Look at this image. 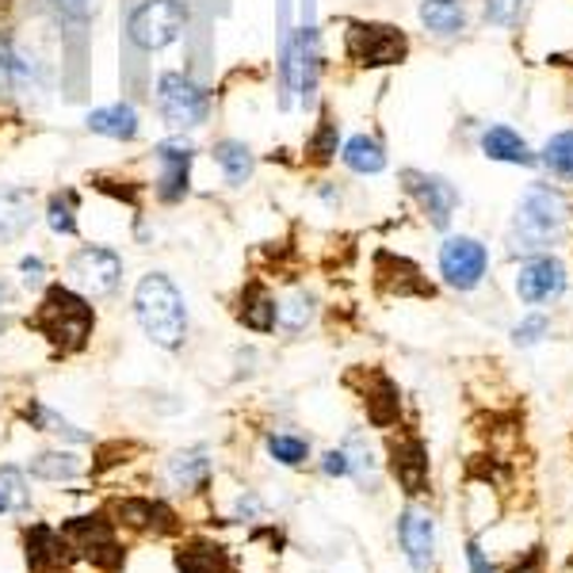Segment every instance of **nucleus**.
I'll return each mask as SVG.
<instances>
[{"label":"nucleus","instance_id":"nucleus-28","mask_svg":"<svg viewBox=\"0 0 573 573\" xmlns=\"http://www.w3.org/2000/svg\"><path fill=\"white\" fill-rule=\"evenodd\" d=\"M27 471L42 481H70L81 474V459L73 451H42V455H35L27 463Z\"/></svg>","mask_w":573,"mask_h":573},{"label":"nucleus","instance_id":"nucleus-36","mask_svg":"<svg viewBox=\"0 0 573 573\" xmlns=\"http://www.w3.org/2000/svg\"><path fill=\"white\" fill-rule=\"evenodd\" d=\"M54 9L62 12L65 20H73V24H85V20L96 16L100 0H54Z\"/></svg>","mask_w":573,"mask_h":573},{"label":"nucleus","instance_id":"nucleus-4","mask_svg":"<svg viewBox=\"0 0 573 573\" xmlns=\"http://www.w3.org/2000/svg\"><path fill=\"white\" fill-rule=\"evenodd\" d=\"M187 32V0H138L126 9V39L154 54Z\"/></svg>","mask_w":573,"mask_h":573},{"label":"nucleus","instance_id":"nucleus-31","mask_svg":"<svg viewBox=\"0 0 573 573\" xmlns=\"http://www.w3.org/2000/svg\"><path fill=\"white\" fill-rule=\"evenodd\" d=\"M542 164H547L558 180H573V131H562L547 142V149H542Z\"/></svg>","mask_w":573,"mask_h":573},{"label":"nucleus","instance_id":"nucleus-20","mask_svg":"<svg viewBox=\"0 0 573 573\" xmlns=\"http://www.w3.org/2000/svg\"><path fill=\"white\" fill-rule=\"evenodd\" d=\"M88 131L103 134V138H115V142H134L138 138V111L131 103H108V108H96L88 111Z\"/></svg>","mask_w":573,"mask_h":573},{"label":"nucleus","instance_id":"nucleus-43","mask_svg":"<svg viewBox=\"0 0 573 573\" xmlns=\"http://www.w3.org/2000/svg\"><path fill=\"white\" fill-rule=\"evenodd\" d=\"M12 303V283L9 279H0V306H9Z\"/></svg>","mask_w":573,"mask_h":573},{"label":"nucleus","instance_id":"nucleus-23","mask_svg":"<svg viewBox=\"0 0 573 573\" xmlns=\"http://www.w3.org/2000/svg\"><path fill=\"white\" fill-rule=\"evenodd\" d=\"M364 405H367V417H371V425L387 428L398 420V410H402V398H398V387L387 379V375L375 371L371 375V387L364 390Z\"/></svg>","mask_w":573,"mask_h":573},{"label":"nucleus","instance_id":"nucleus-10","mask_svg":"<svg viewBox=\"0 0 573 573\" xmlns=\"http://www.w3.org/2000/svg\"><path fill=\"white\" fill-rule=\"evenodd\" d=\"M486 268H489V253H486L481 241H474V237H448L443 241L440 271H443V279H448L451 286L471 291V286L481 283Z\"/></svg>","mask_w":573,"mask_h":573},{"label":"nucleus","instance_id":"nucleus-44","mask_svg":"<svg viewBox=\"0 0 573 573\" xmlns=\"http://www.w3.org/2000/svg\"><path fill=\"white\" fill-rule=\"evenodd\" d=\"M4 509H9V501H4V493H0V512H4Z\"/></svg>","mask_w":573,"mask_h":573},{"label":"nucleus","instance_id":"nucleus-21","mask_svg":"<svg viewBox=\"0 0 573 573\" xmlns=\"http://www.w3.org/2000/svg\"><path fill=\"white\" fill-rule=\"evenodd\" d=\"M276 314H279V303L268 295V286L264 283H248L241 291V303H237V321L253 333H271L276 329Z\"/></svg>","mask_w":573,"mask_h":573},{"label":"nucleus","instance_id":"nucleus-16","mask_svg":"<svg viewBox=\"0 0 573 573\" xmlns=\"http://www.w3.org/2000/svg\"><path fill=\"white\" fill-rule=\"evenodd\" d=\"M565 291V268L554 260V256H539V260L524 264L516 276V295L520 303L527 306H539V303H550Z\"/></svg>","mask_w":573,"mask_h":573},{"label":"nucleus","instance_id":"nucleus-39","mask_svg":"<svg viewBox=\"0 0 573 573\" xmlns=\"http://www.w3.org/2000/svg\"><path fill=\"white\" fill-rule=\"evenodd\" d=\"M321 471H326L329 478H344V474H352L349 451H326V459H321Z\"/></svg>","mask_w":573,"mask_h":573},{"label":"nucleus","instance_id":"nucleus-1","mask_svg":"<svg viewBox=\"0 0 573 573\" xmlns=\"http://www.w3.org/2000/svg\"><path fill=\"white\" fill-rule=\"evenodd\" d=\"M134 318H138L142 333L164 352L184 349L187 341V306L180 286L172 283L164 271H149L134 286Z\"/></svg>","mask_w":573,"mask_h":573},{"label":"nucleus","instance_id":"nucleus-30","mask_svg":"<svg viewBox=\"0 0 573 573\" xmlns=\"http://www.w3.org/2000/svg\"><path fill=\"white\" fill-rule=\"evenodd\" d=\"M77 195L73 192H58V195H50V203H47V225L50 230L58 233V237H73L77 233Z\"/></svg>","mask_w":573,"mask_h":573},{"label":"nucleus","instance_id":"nucleus-35","mask_svg":"<svg viewBox=\"0 0 573 573\" xmlns=\"http://www.w3.org/2000/svg\"><path fill=\"white\" fill-rule=\"evenodd\" d=\"M0 493H4L9 509H16V512H27V509H32V497H27L24 474H20L16 466H0Z\"/></svg>","mask_w":573,"mask_h":573},{"label":"nucleus","instance_id":"nucleus-33","mask_svg":"<svg viewBox=\"0 0 573 573\" xmlns=\"http://www.w3.org/2000/svg\"><path fill=\"white\" fill-rule=\"evenodd\" d=\"M337 138H341V131H337V123L326 115V119L318 123V131L310 134V142H306V161L326 164L329 157L337 154Z\"/></svg>","mask_w":573,"mask_h":573},{"label":"nucleus","instance_id":"nucleus-9","mask_svg":"<svg viewBox=\"0 0 573 573\" xmlns=\"http://www.w3.org/2000/svg\"><path fill=\"white\" fill-rule=\"evenodd\" d=\"M154 161L161 164V172H157V199H161V203H180L187 195V180H192L195 146L187 138L157 142Z\"/></svg>","mask_w":573,"mask_h":573},{"label":"nucleus","instance_id":"nucleus-27","mask_svg":"<svg viewBox=\"0 0 573 573\" xmlns=\"http://www.w3.org/2000/svg\"><path fill=\"white\" fill-rule=\"evenodd\" d=\"M172 481L184 489H207L210 481V459L203 448H192V451H180L176 459H172Z\"/></svg>","mask_w":573,"mask_h":573},{"label":"nucleus","instance_id":"nucleus-18","mask_svg":"<svg viewBox=\"0 0 573 573\" xmlns=\"http://www.w3.org/2000/svg\"><path fill=\"white\" fill-rule=\"evenodd\" d=\"M35 222V192L27 187H4L0 192V245L24 237Z\"/></svg>","mask_w":573,"mask_h":573},{"label":"nucleus","instance_id":"nucleus-29","mask_svg":"<svg viewBox=\"0 0 573 573\" xmlns=\"http://www.w3.org/2000/svg\"><path fill=\"white\" fill-rule=\"evenodd\" d=\"M24 417H27V425L39 428V432H54V436H65V440H73V443H88V432H81L77 425H70V420L58 417L54 410H47V405H39V402L27 405Z\"/></svg>","mask_w":573,"mask_h":573},{"label":"nucleus","instance_id":"nucleus-6","mask_svg":"<svg viewBox=\"0 0 573 573\" xmlns=\"http://www.w3.org/2000/svg\"><path fill=\"white\" fill-rule=\"evenodd\" d=\"M157 111H161V119L169 126L187 131V126H203L210 119V96L187 73H161V81H157Z\"/></svg>","mask_w":573,"mask_h":573},{"label":"nucleus","instance_id":"nucleus-25","mask_svg":"<svg viewBox=\"0 0 573 573\" xmlns=\"http://www.w3.org/2000/svg\"><path fill=\"white\" fill-rule=\"evenodd\" d=\"M215 161H218V169H222V176H225V184H230V187H241L248 176H253V169H256L253 149H248L245 142H237V138H222V142H218V146H215Z\"/></svg>","mask_w":573,"mask_h":573},{"label":"nucleus","instance_id":"nucleus-19","mask_svg":"<svg viewBox=\"0 0 573 573\" xmlns=\"http://www.w3.org/2000/svg\"><path fill=\"white\" fill-rule=\"evenodd\" d=\"M172 562H176L180 573H230V554H225V547H218V542H210V539L180 542Z\"/></svg>","mask_w":573,"mask_h":573},{"label":"nucleus","instance_id":"nucleus-15","mask_svg":"<svg viewBox=\"0 0 573 573\" xmlns=\"http://www.w3.org/2000/svg\"><path fill=\"white\" fill-rule=\"evenodd\" d=\"M398 539H402V550L410 558V565L417 573H425L436 558V524L425 509L410 504V509L398 516Z\"/></svg>","mask_w":573,"mask_h":573},{"label":"nucleus","instance_id":"nucleus-7","mask_svg":"<svg viewBox=\"0 0 573 573\" xmlns=\"http://www.w3.org/2000/svg\"><path fill=\"white\" fill-rule=\"evenodd\" d=\"M70 286L85 298H103L123 283V256L103 245H81L65 264Z\"/></svg>","mask_w":573,"mask_h":573},{"label":"nucleus","instance_id":"nucleus-32","mask_svg":"<svg viewBox=\"0 0 573 573\" xmlns=\"http://www.w3.org/2000/svg\"><path fill=\"white\" fill-rule=\"evenodd\" d=\"M310 318H314V298L306 295V291H295L286 303H279V314H276V321L286 333H303V329L310 326Z\"/></svg>","mask_w":573,"mask_h":573},{"label":"nucleus","instance_id":"nucleus-24","mask_svg":"<svg viewBox=\"0 0 573 573\" xmlns=\"http://www.w3.org/2000/svg\"><path fill=\"white\" fill-rule=\"evenodd\" d=\"M420 24L432 35H440V39H451V35H459L466 24L463 0H425V4H420Z\"/></svg>","mask_w":573,"mask_h":573},{"label":"nucleus","instance_id":"nucleus-13","mask_svg":"<svg viewBox=\"0 0 573 573\" xmlns=\"http://www.w3.org/2000/svg\"><path fill=\"white\" fill-rule=\"evenodd\" d=\"M108 512L115 516L111 524H123V527H131V532H154V535L180 532L176 512L161 501H149V497H123V501H111Z\"/></svg>","mask_w":573,"mask_h":573},{"label":"nucleus","instance_id":"nucleus-12","mask_svg":"<svg viewBox=\"0 0 573 573\" xmlns=\"http://www.w3.org/2000/svg\"><path fill=\"white\" fill-rule=\"evenodd\" d=\"M27 547V570L32 573H70L73 565V547L62 532H54L50 524H32L24 532Z\"/></svg>","mask_w":573,"mask_h":573},{"label":"nucleus","instance_id":"nucleus-17","mask_svg":"<svg viewBox=\"0 0 573 573\" xmlns=\"http://www.w3.org/2000/svg\"><path fill=\"white\" fill-rule=\"evenodd\" d=\"M375 276H379V286L390 291V295L405 298V295H420V298H432V283L420 279V268L405 256L394 253H379L375 256Z\"/></svg>","mask_w":573,"mask_h":573},{"label":"nucleus","instance_id":"nucleus-38","mask_svg":"<svg viewBox=\"0 0 573 573\" xmlns=\"http://www.w3.org/2000/svg\"><path fill=\"white\" fill-rule=\"evenodd\" d=\"M547 329H550V326H547V318H539V314H535V318H527L524 326H516L512 341H516V344H535L542 333H547Z\"/></svg>","mask_w":573,"mask_h":573},{"label":"nucleus","instance_id":"nucleus-8","mask_svg":"<svg viewBox=\"0 0 573 573\" xmlns=\"http://www.w3.org/2000/svg\"><path fill=\"white\" fill-rule=\"evenodd\" d=\"M62 535L70 539L73 554L88 558L96 570H119L126 562L123 542L115 539V527L103 516H70L62 524Z\"/></svg>","mask_w":573,"mask_h":573},{"label":"nucleus","instance_id":"nucleus-3","mask_svg":"<svg viewBox=\"0 0 573 573\" xmlns=\"http://www.w3.org/2000/svg\"><path fill=\"white\" fill-rule=\"evenodd\" d=\"M565 230V207L558 195H550L547 187H532L524 195L512 222V253H542L550 248Z\"/></svg>","mask_w":573,"mask_h":573},{"label":"nucleus","instance_id":"nucleus-42","mask_svg":"<svg viewBox=\"0 0 573 573\" xmlns=\"http://www.w3.org/2000/svg\"><path fill=\"white\" fill-rule=\"evenodd\" d=\"M466 558H471V573H497L493 565L486 562V554H481L478 542H471V547H466Z\"/></svg>","mask_w":573,"mask_h":573},{"label":"nucleus","instance_id":"nucleus-41","mask_svg":"<svg viewBox=\"0 0 573 573\" xmlns=\"http://www.w3.org/2000/svg\"><path fill=\"white\" fill-rule=\"evenodd\" d=\"M509 573H542V550H539V547H532L524 558H520L516 565H512Z\"/></svg>","mask_w":573,"mask_h":573},{"label":"nucleus","instance_id":"nucleus-26","mask_svg":"<svg viewBox=\"0 0 573 573\" xmlns=\"http://www.w3.org/2000/svg\"><path fill=\"white\" fill-rule=\"evenodd\" d=\"M344 164H349L352 172H359V176H375V172L387 169V154H382V146L375 138H367V134H356V138H349V146H344Z\"/></svg>","mask_w":573,"mask_h":573},{"label":"nucleus","instance_id":"nucleus-2","mask_svg":"<svg viewBox=\"0 0 573 573\" xmlns=\"http://www.w3.org/2000/svg\"><path fill=\"white\" fill-rule=\"evenodd\" d=\"M27 326L47 337L62 356H70V352H81L88 344L96 329V314L81 291H73L70 283H54L47 286V295H42L39 310L27 318Z\"/></svg>","mask_w":573,"mask_h":573},{"label":"nucleus","instance_id":"nucleus-37","mask_svg":"<svg viewBox=\"0 0 573 573\" xmlns=\"http://www.w3.org/2000/svg\"><path fill=\"white\" fill-rule=\"evenodd\" d=\"M20 271H24V286H32V291H39L42 279H47V264H42V256H24V260H20Z\"/></svg>","mask_w":573,"mask_h":573},{"label":"nucleus","instance_id":"nucleus-11","mask_svg":"<svg viewBox=\"0 0 573 573\" xmlns=\"http://www.w3.org/2000/svg\"><path fill=\"white\" fill-rule=\"evenodd\" d=\"M402 184H405V192L420 203V210L428 215V222H432L436 230H448L451 210H455V203H459L455 187H451L443 176H428V172H417V169H405Z\"/></svg>","mask_w":573,"mask_h":573},{"label":"nucleus","instance_id":"nucleus-40","mask_svg":"<svg viewBox=\"0 0 573 573\" xmlns=\"http://www.w3.org/2000/svg\"><path fill=\"white\" fill-rule=\"evenodd\" d=\"M486 12H489V20H497V24H509L512 12H516V0H486Z\"/></svg>","mask_w":573,"mask_h":573},{"label":"nucleus","instance_id":"nucleus-34","mask_svg":"<svg viewBox=\"0 0 573 573\" xmlns=\"http://www.w3.org/2000/svg\"><path fill=\"white\" fill-rule=\"evenodd\" d=\"M268 451H271V459L283 466H298L310 459V443L298 440V436H268Z\"/></svg>","mask_w":573,"mask_h":573},{"label":"nucleus","instance_id":"nucleus-14","mask_svg":"<svg viewBox=\"0 0 573 573\" xmlns=\"http://www.w3.org/2000/svg\"><path fill=\"white\" fill-rule=\"evenodd\" d=\"M390 471L398 486L410 497H420L428 489V448L420 436H394L390 440Z\"/></svg>","mask_w":573,"mask_h":573},{"label":"nucleus","instance_id":"nucleus-22","mask_svg":"<svg viewBox=\"0 0 573 573\" xmlns=\"http://www.w3.org/2000/svg\"><path fill=\"white\" fill-rule=\"evenodd\" d=\"M481 149H486L489 161L535 164V157H532V149H527V142L520 138L516 131H509V126H489V131L481 134Z\"/></svg>","mask_w":573,"mask_h":573},{"label":"nucleus","instance_id":"nucleus-5","mask_svg":"<svg viewBox=\"0 0 573 573\" xmlns=\"http://www.w3.org/2000/svg\"><path fill=\"white\" fill-rule=\"evenodd\" d=\"M344 50L356 65L367 70H379V65H398L410 54V39L405 32L390 24H364V20H352L349 32H344Z\"/></svg>","mask_w":573,"mask_h":573}]
</instances>
